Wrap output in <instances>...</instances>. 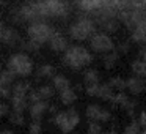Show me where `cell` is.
<instances>
[{
  "label": "cell",
  "mask_w": 146,
  "mask_h": 134,
  "mask_svg": "<svg viewBox=\"0 0 146 134\" xmlns=\"http://www.w3.org/2000/svg\"><path fill=\"white\" fill-rule=\"evenodd\" d=\"M93 62V55L83 46H68L63 55V63L72 70H82Z\"/></svg>",
  "instance_id": "cell-1"
},
{
  "label": "cell",
  "mask_w": 146,
  "mask_h": 134,
  "mask_svg": "<svg viewBox=\"0 0 146 134\" xmlns=\"http://www.w3.org/2000/svg\"><path fill=\"white\" fill-rule=\"evenodd\" d=\"M96 22L93 17H88V16H83V17H79L77 21H74L72 24L69 25V36L76 41H85V40H90V36L96 32Z\"/></svg>",
  "instance_id": "cell-2"
},
{
  "label": "cell",
  "mask_w": 146,
  "mask_h": 134,
  "mask_svg": "<svg viewBox=\"0 0 146 134\" xmlns=\"http://www.w3.org/2000/svg\"><path fill=\"white\" fill-rule=\"evenodd\" d=\"M7 68L16 74V77H27L33 73V60L27 52H16L8 58Z\"/></svg>",
  "instance_id": "cell-3"
},
{
  "label": "cell",
  "mask_w": 146,
  "mask_h": 134,
  "mask_svg": "<svg viewBox=\"0 0 146 134\" xmlns=\"http://www.w3.org/2000/svg\"><path fill=\"white\" fill-rule=\"evenodd\" d=\"M39 14L46 17H66L69 14V5L64 0H39L36 2Z\"/></svg>",
  "instance_id": "cell-4"
},
{
  "label": "cell",
  "mask_w": 146,
  "mask_h": 134,
  "mask_svg": "<svg viewBox=\"0 0 146 134\" xmlns=\"http://www.w3.org/2000/svg\"><path fill=\"white\" fill-rule=\"evenodd\" d=\"M55 29L50 25L49 22H46L44 19L39 21H33V22L29 24L27 27V35H29V40L38 43V44H46V43L50 40V36L54 35Z\"/></svg>",
  "instance_id": "cell-5"
},
{
  "label": "cell",
  "mask_w": 146,
  "mask_h": 134,
  "mask_svg": "<svg viewBox=\"0 0 146 134\" xmlns=\"http://www.w3.org/2000/svg\"><path fill=\"white\" fill-rule=\"evenodd\" d=\"M80 121V115L76 109H68V111H61V112H57L54 117V123L57 125L58 128L61 129V133L64 134H69L74 131V128L79 125Z\"/></svg>",
  "instance_id": "cell-6"
},
{
  "label": "cell",
  "mask_w": 146,
  "mask_h": 134,
  "mask_svg": "<svg viewBox=\"0 0 146 134\" xmlns=\"http://www.w3.org/2000/svg\"><path fill=\"white\" fill-rule=\"evenodd\" d=\"M90 48L96 54H107L115 49V43L105 32H94L90 36Z\"/></svg>",
  "instance_id": "cell-7"
},
{
  "label": "cell",
  "mask_w": 146,
  "mask_h": 134,
  "mask_svg": "<svg viewBox=\"0 0 146 134\" xmlns=\"http://www.w3.org/2000/svg\"><path fill=\"white\" fill-rule=\"evenodd\" d=\"M86 118L90 121H108L111 118V114L108 109H104L98 104H90L85 111Z\"/></svg>",
  "instance_id": "cell-8"
},
{
  "label": "cell",
  "mask_w": 146,
  "mask_h": 134,
  "mask_svg": "<svg viewBox=\"0 0 146 134\" xmlns=\"http://www.w3.org/2000/svg\"><path fill=\"white\" fill-rule=\"evenodd\" d=\"M0 41L3 43L5 46H8V48H17L22 43V40H21V35L16 29L3 27V30L0 33Z\"/></svg>",
  "instance_id": "cell-9"
},
{
  "label": "cell",
  "mask_w": 146,
  "mask_h": 134,
  "mask_svg": "<svg viewBox=\"0 0 146 134\" xmlns=\"http://www.w3.org/2000/svg\"><path fill=\"white\" fill-rule=\"evenodd\" d=\"M27 109L30 112L32 120H42V117L49 112V103L44 101V99H39V101L30 103Z\"/></svg>",
  "instance_id": "cell-10"
},
{
  "label": "cell",
  "mask_w": 146,
  "mask_h": 134,
  "mask_svg": "<svg viewBox=\"0 0 146 134\" xmlns=\"http://www.w3.org/2000/svg\"><path fill=\"white\" fill-rule=\"evenodd\" d=\"M47 44L50 48V51H54V52H64L68 49V46H69V43H68V38L64 35H61L58 32H54V35L50 36Z\"/></svg>",
  "instance_id": "cell-11"
},
{
  "label": "cell",
  "mask_w": 146,
  "mask_h": 134,
  "mask_svg": "<svg viewBox=\"0 0 146 134\" xmlns=\"http://www.w3.org/2000/svg\"><path fill=\"white\" fill-rule=\"evenodd\" d=\"M145 88H146L145 77L133 76V77H130V79L126 80V90H129L132 95H140V93H141Z\"/></svg>",
  "instance_id": "cell-12"
},
{
  "label": "cell",
  "mask_w": 146,
  "mask_h": 134,
  "mask_svg": "<svg viewBox=\"0 0 146 134\" xmlns=\"http://www.w3.org/2000/svg\"><path fill=\"white\" fill-rule=\"evenodd\" d=\"M76 3L85 13H94L96 10L104 7V0H76Z\"/></svg>",
  "instance_id": "cell-13"
},
{
  "label": "cell",
  "mask_w": 146,
  "mask_h": 134,
  "mask_svg": "<svg viewBox=\"0 0 146 134\" xmlns=\"http://www.w3.org/2000/svg\"><path fill=\"white\" fill-rule=\"evenodd\" d=\"M30 90H32V87H30V82H27V80L14 82L11 85V96H27Z\"/></svg>",
  "instance_id": "cell-14"
},
{
  "label": "cell",
  "mask_w": 146,
  "mask_h": 134,
  "mask_svg": "<svg viewBox=\"0 0 146 134\" xmlns=\"http://www.w3.org/2000/svg\"><path fill=\"white\" fill-rule=\"evenodd\" d=\"M52 87H54L57 92H61V90L71 87V80L68 79L64 74H54V76H52Z\"/></svg>",
  "instance_id": "cell-15"
},
{
  "label": "cell",
  "mask_w": 146,
  "mask_h": 134,
  "mask_svg": "<svg viewBox=\"0 0 146 134\" xmlns=\"http://www.w3.org/2000/svg\"><path fill=\"white\" fill-rule=\"evenodd\" d=\"M60 99H61V103H63L64 106H72L74 103L77 101V93H76V90L71 88V87L61 90V92H60Z\"/></svg>",
  "instance_id": "cell-16"
},
{
  "label": "cell",
  "mask_w": 146,
  "mask_h": 134,
  "mask_svg": "<svg viewBox=\"0 0 146 134\" xmlns=\"http://www.w3.org/2000/svg\"><path fill=\"white\" fill-rule=\"evenodd\" d=\"M113 95H115V90L111 88L110 84H99L98 85V93H96L98 98L104 99V101H110L113 98Z\"/></svg>",
  "instance_id": "cell-17"
},
{
  "label": "cell",
  "mask_w": 146,
  "mask_h": 134,
  "mask_svg": "<svg viewBox=\"0 0 146 134\" xmlns=\"http://www.w3.org/2000/svg\"><path fill=\"white\" fill-rule=\"evenodd\" d=\"M10 99H11V107H13V111L24 112L30 104L27 96H11Z\"/></svg>",
  "instance_id": "cell-18"
},
{
  "label": "cell",
  "mask_w": 146,
  "mask_h": 134,
  "mask_svg": "<svg viewBox=\"0 0 146 134\" xmlns=\"http://www.w3.org/2000/svg\"><path fill=\"white\" fill-rule=\"evenodd\" d=\"M118 60H119V52L113 49V51H110V52H107V54H104L102 63H104V66L107 68V70H111V68H113L115 65L118 63Z\"/></svg>",
  "instance_id": "cell-19"
},
{
  "label": "cell",
  "mask_w": 146,
  "mask_h": 134,
  "mask_svg": "<svg viewBox=\"0 0 146 134\" xmlns=\"http://www.w3.org/2000/svg\"><path fill=\"white\" fill-rule=\"evenodd\" d=\"M83 82H85V85H96L101 82V76H99L98 70H86L83 74Z\"/></svg>",
  "instance_id": "cell-20"
},
{
  "label": "cell",
  "mask_w": 146,
  "mask_h": 134,
  "mask_svg": "<svg viewBox=\"0 0 146 134\" xmlns=\"http://www.w3.org/2000/svg\"><path fill=\"white\" fill-rule=\"evenodd\" d=\"M39 95V99H44V101H49L55 96V88L52 85H41L39 88H36Z\"/></svg>",
  "instance_id": "cell-21"
},
{
  "label": "cell",
  "mask_w": 146,
  "mask_h": 134,
  "mask_svg": "<svg viewBox=\"0 0 146 134\" xmlns=\"http://www.w3.org/2000/svg\"><path fill=\"white\" fill-rule=\"evenodd\" d=\"M55 74V68L52 66V65H41V66L38 68V71H36V77L38 79H47V77H52Z\"/></svg>",
  "instance_id": "cell-22"
},
{
  "label": "cell",
  "mask_w": 146,
  "mask_h": 134,
  "mask_svg": "<svg viewBox=\"0 0 146 134\" xmlns=\"http://www.w3.org/2000/svg\"><path fill=\"white\" fill-rule=\"evenodd\" d=\"M132 41L137 43V44H141V46H146V32L141 29V27H135L132 30Z\"/></svg>",
  "instance_id": "cell-23"
},
{
  "label": "cell",
  "mask_w": 146,
  "mask_h": 134,
  "mask_svg": "<svg viewBox=\"0 0 146 134\" xmlns=\"http://www.w3.org/2000/svg\"><path fill=\"white\" fill-rule=\"evenodd\" d=\"M14 80H16V74L13 71L7 70H2V74H0V85H13Z\"/></svg>",
  "instance_id": "cell-24"
},
{
  "label": "cell",
  "mask_w": 146,
  "mask_h": 134,
  "mask_svg": "<svg viewBox=\"0 0 146 134\" xmlns=\"http://www.w3.org/2000/svg\"><path fill=\"white\" fill-rule=\"evenodd\" d=\"M132 73H133V76L146 77V63L143 60H133L132 62Z\"/></svg>",
  "instance_id": "cell-25"
},
{
  "label": "cell",
  "mask_w": 146,
  "mask_h": 134,
  "mask_svg": "<svg viewBox=\"0 0 146 134\" xmlns=\"http://www.w3.org/2000/svg\"><path fill=\"white\" fill-rule=\"evenodd\" d=\"M7 117H8V120H10L13 125H16V126H22L24 121H25L24 112H19V111H10Z\"/></svg>",
  "instance_id": "cell-26"
},
{
  "label": "cell",
  "mask_w": 146,
  "mask_h": 134,
  "mask_svg": "<svg viewBox=\"0 0 146 134\" xmlns=\"http://www.w3.org/2000/svg\"><path fill=\"white\" fill-rule=\"evenodd\" d=\"M108 84L111 85V88L113 90H118V92H123V90H126V80L123 79V77H111L110 80H108Z\"/></svg>",
  "instance_id": "cell-27"
},
{
  "label": "cell",
  "mask_w": 146,
  "mask_h": 134,
  "mask_svg": "<svg viewBox=\"0 0 146 134\" xmlns=\"http://www.w3.org/2000/svg\"><path fill=\"white\" fill-rule=\"evenodd\" d=\"M140 128H141L140 121L133 120V121H130V123L127 125L126 128H124V133H123V134H140V131H141Z\"/></svg>",
  "instance_id": "cell-28"
},
{
  "label": "cell",
  "mask_w": 146,
  "mask_h": 134,
  "mask_svg": "<svg viewBox=\"0 0 146 134\" xmlns=\"http://www.w3.org/2000/svg\"><path fill=\"white\" fill-rule=\"evenodd\" d=\"M21 44H22V49L27 51V52H38L39 49H41V44L32 41V40H29V41H22Z\"/></svg>",
  "instance_id": "cell-29"
},
{
  "label": "cell",
  "mask_w": 146,
  "mask_h": 134,
  "mask_svg": "<svg viewBox=\"0 0 146 134\" xmlns=\"http://www.w3.org/2000/svg\"><path fill=\"white\" fill-rule=\"evenodd\" d=\"M41 133H42L41 120H33L29 126V134H41Z\"/></svg>",
  "instance_id": "cell-30"
},
{
  "label": "cell",
  "mask_w": 146,
  "mask_h": 134,
  "mask_svg": "<svg viewBox=\"0 0 146 134\" xmlns=\"http://www.w3.org/2000/svg\"><path fill=\"white\" fill-rule=\"evenodd\" d=\"M102 131L101 121H90L88 125V134H99Z\"/></svg>",
  "instance_id": "cell-31"
},
{
  "label": "cell",
  "mask_w": 146,
  "mask_h": 134,
  "mask_svg": "<svg viewBox=\"0 0 146 134\" xmlns=\"http://www.w3.org/2000/svg\"><path fill=\"white\" fill-rule=\"evenodd\" d=\"M0 98L3 99L11 98V85H0Z\"/></svg>",
  "instance_id": "cell-32"
},
{
  "label": "cell",
  "mask_w": 146,
  "mask_h": 134,
  "mask_svg": "<svg viewBox=\"0 0 146 134\" xmlns=\"http://www.w3.org/2000/svg\"><path fill=\"white\" fill-rule=\"evenodd\" d=\"M8 112H10V107H8V104H7V103H2V101H0V120L7 117Z\"/></svg>",
  "instance_id": "cell-33"
},
{
  "label": "cell",
  "mask_w": 146,
  "mask_h": 134,
  "mask_svg": "<svg viewBox=\"0 0 146 134\" xmlns=\"http://www.w3.org/2000/svg\"><path fill=\"white\" fill-rule=\"evenodd\" d=\"M127 51H129V44H127V43H121V44L118 46V52H124V54H126Z\"/></svg>",
  "instance_id": "cell-34"
},
{
  "label": "cell",
  "mask_w": 146,
  "mask_h": 134,
  "mask_svg": "<svg viewBox=\"0 0 146 134\" xmlns=\"http://www.w3.org/2000/svg\"><path fill=\"white\" fill-rule=\"evenodd\" d=\"M140 125H141V126H145L146 128V112H141V115H140Z\"/></svg>",
  "instance_id": "cell-35"
},
{
  "label": "cell",
  "mask_w": 146,
  "mask_h": 134,
  "mask_svg": "<svg viewBox=\"0 0 146 134\" xmlns=\"http://www.w3.org/2000/svg\"><path fill=\"white\" fill-rule=\"evenodd\" d=\"M140 55H141V60H143V62H145V63H146V46H145V48L141 49V52H140Z\"/></svg>",
  "instance_id": "cell-36"
},
{
  "label": "cell",
  "mask_w": 146,
  "mask_h": 134,
  "mask_svg": "<svg viewBox=\"0 0 146 134\" xmlns=\"http://www.w3.org/2000/svg\"><path fill=\"white\" fill-rule=\"evenodd\" d=\"M0 134H14V133L11 129H2V131H0Z\"/></svg>",
  "instance_id": "cell-37"
},
{
  "label": "cell",
  "mask_w": 146,
  "mask_h": 134,
  "mask_svg": "<svg viewBox=\"0 0 146 134\" xmlns=\"http://www.w3.org/2000/svg\"><path fill=\"white\" fill-rule=\"evenodd\" d=\"M99 134H115V131H101Z\"/></svg>",
  "instance_id": "cell-38"
},
{
  "label": "cell",
  "mask_w": 146,
  "mask_h": 134,
  "mask_svg": "<svg viewBox=\"0 0 146 134\" xmlns=\"http://www.w3.org/2000/svg\"><path fill=\"white\" fill-rule=\"evenodd\" d=\"M2 30H3V24H2V21H0V33H2Z\"/></svg>",
  "instance_id": "cell-39"
},
{
  "label": "cell",
  "mask_w": 146,
  "mask_h": 134,
  "mask_svg": "<svg viewBox=\"0 0 146 134\" xmlns=\"http://www.w3.org/2000/svg\"><path fill=\"white\" fill-rule=\"evenodd\" d=\"M140 134H146V131H140Z\"/></svg>",
  "instance_id": "cell-40"
},
{
  "label": "cell",
  "mask_w": 146,
  "mask_h": 134,
  "mask_svg": "<svg viewBox=\"0 0 146 134\" xmlns=\"http://www.w3.org/2000/svg\"><path fill=\"white\" fill-rule=\"evenodd\" d=\"M2 70H3V68H2V65H0V74H2Z\"/></svg>",
  "instance_id": "cell-41"
}]
</instances>
